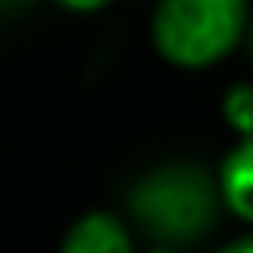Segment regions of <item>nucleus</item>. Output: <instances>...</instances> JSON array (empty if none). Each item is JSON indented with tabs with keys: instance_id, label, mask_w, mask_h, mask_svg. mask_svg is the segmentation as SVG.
<instances>
[{
	"instance_id": "nucleus-1",
	"label": "nucleus",
	"mask_w": 253,
	"mask_h": 253,
	"mask_svg": "<svg viewBox=\"0 0 253 253\" xmlns=\"http://www.w3.org/2000/svg\"><path fill=\"white\" fill-rule=\"evenodd\" d=\"M217 198H221V186H213V178L202 166L170 162L150 170L130 190V213L154 241L190 245L213 229Z\"/></svg>"
},
{
	"instance_id": "nucleus-2",
	"label": "nucleus",
	"mask_w": 253,
	"mask_h": 253,
	"mask_svg": "<svg viewBox=\"0 0 253 253\" xmlns=\"http://www.w3.org/2000/svg\"><path fill=\"white\" fill-rule=\"evenodd\" d=\"M249 36V0H158L154 47L178 67H210Z\"/></svg>"
},
{
	"instance_id": "nucleus-3",
	"label": "nucleus",
	"mask_w": 253,
	"mask_h": 253,
	"mask_svg": "<svg viewBox=\"0 0 253 253\" xmlns=\"http://www.w3.org/2000/svg\"><path fill=\"white\" fill-rule=\"evenodd\" d=\"M59 253H134V249H130L126 225L115 213H103L99 210V213H83L67 229Z\"/></svg>"
},
{
	"instance_id": "nucleus-4",
	"label": "nucleus",
	"mask_w": 253,
	"mask_h": 253,
	"mask_svg": "<svg viewBox=\"0 0 253 253\" xmlns=\"http://www.w3.org/2000/svg\"><path fill=\"white\" fill-rule=\"evenodd\" d=\"M221 202L253 225V138H241L221 162Z\"/></svg>"
},
{
	"instance_id": "nucleus-5",
	"label": "nucleus",
	"mask_w": 253,
	"mask_h": 253,
	"mask_svg": "<svg viewBox=\"0 0 253 253\" xmlns=\"http://www.w3.org/2000/svg\"><path fill=\"white\" fill-rule=\"evenodd\" d=\"M221 115H225V123H229L241 138H253V87H249V83L229 87V95H225V103H221Z\"/></svg>"
},
{
	"instance_id": "nucleus-6",
	"label": "nucleus",
	"mask_w": 253,
	"mask_h": 253,
	"mask_svg": "<svg viewBox=\"0 0 253 253\" xmlns=\"http://www.w3.org/2000/svg\"><path fill=\"white\" fill-rule=\"evenodd\" d=\"M63 8H75V12H95V8H107L111 0H59Z\"/></svg>"
},
{
	"instance_id": "nucleus-7",
	"label": "nucleus",
	"mask_w": 253,
	"mask_h": 253,
	"mask_svg": "<svg viewBox=\"0 0 253 253\" xmlns=\"http://www.w3.org/2000/svg\"><path fill=\"white\" fill-rule=\"evenodd\" d=\"M221 253H253V237H237V241H229Z\"/></svg>"
},
{
	"instance_id": "nucleus-8",
	"label": "nucleus",
	"mask_w": 253,
	"mask_h": 253,
	"mask_svg": "<svg viewBox=\"0 0 253 253\" xmlns=\"http://www.w3.org/2000/svg\"><path fill=\"white\" fill-rule=\"evenodd\" d=\"M0 4H4V12H20V8L32 4V0H0Z\"/></svg>"
},
{
	"instance_id": "nucleus-9",
	"label": "nucleus",
	"mask_w": 253,
	"mask_h": 253,
	"mask_svg": "<svg viewBox=\"0 0 253 253\" xmlns=\"http://www.w3.org/2000/svg\"><path fill=\"white\" fill-rule=\"evenodd\" d=\"M249 55H253V24H249Z\"/></svg>"
},
{
	"instance_id": "nucleus-10",
	"label": "nucleus",
	"mask_w": 253,
	"mask_h": 253,
	"mask_svg": "<svg viewBox=\"0 0 253 253\" xmlns=\"http://www.w3.org/2000/svg\"><path fill=\"white\" fill-rule=\"evenodd\" d=\"M150 253H178V249H150Z\"/></svg>"
}]
</instances>
